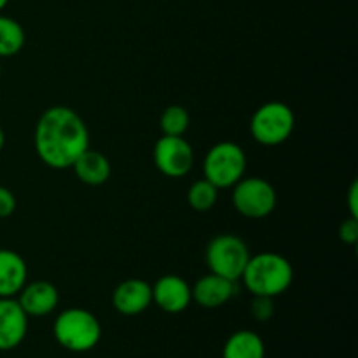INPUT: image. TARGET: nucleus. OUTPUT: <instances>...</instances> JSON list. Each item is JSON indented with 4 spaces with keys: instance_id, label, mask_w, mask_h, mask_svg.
<instances>
[{
    "instance_id": "f257e3e1",
    "label": "nucleus",
    "mask_w": 358,
    "mask_h": 358,
    "mask_svg": "<svg viewBox=\"0 0 358 358\" xmlns=\"http://www.w3.org/2000/svg\"><path fill=\"white\" fill-rule=\"evenodd\" d=\"M35 152L52 170L72 168L77 157L90 149L86 122L73 108L56 105L42 112L35 126Z\"/></svg>"
},
{
    "instance_id": "f03ea898",
    "label": "nucleus",
    "mask_w": 358,
    "mask_h": 358,
    "mask_svg": "<svg viewBox=\"0 0 358 358\" xmlns=\"http://www.w3.org/2000/svg\"><path fill=\"white\" fill-rule=\"evenodd\" d=\"M245 287L252 296L278 297L290 289L294 282V268L290 261L275 252L250 255L241 275Z\"/></svg>"
},
{
    "instance_id": "7ed1b4c3",
    "label": "nucleus",
    "mask_w": 358,
    "mask_h": 358,
    "mask_svg": "<svg viewBox=\"0 0 358 358\" xmlns=\"http://www.w3.org/2000/svg\"><path fill=\"white\" fill-rule=\"evenodd\" d=\"M52 334L59 346L73 353L93 350L101 338V325L91 311L69 308L56 317Z\"/></svg>"
},
{
    "instance_id": "20e7f679",
    "label": "nucleus",
    "mask_w": 358,
    "mask_h": 358,
    "mask_svg": "<svg viewBox=\"0 0 358 358\" xmlns=\"http://www.w3.org/2000/svg\"><path fill=\"white\" fill-rule=\"evenodd\" d=\"M250 255L248 245L240 236L224 233L210 240L205 250V261L210 273L238 282L241 280Z\"/></svg>"
},
{
    "instance_id": "39448f33",
    "label": "nucleus",
    "mask_w": 358,
    "mask_h": 358,
    "mask_svg": "<svg viewBox=\"0 0 358 358\" xmlns=\"http://www.w3.org/2000/svg\"><path fill=\"white\" fill-rule=\"evenodd\" d=\"M296 128V115L283 101H268L254 112L250 119V135L257 143L275 147L287 142Z\"/></svg>"
},
{
    "instance_id": "423d86ee",
    "label": "nucleus",
    "mask_w": 358,
    "mask_h": 358,
    "mask_svg": "<svg viewBox=\"0 0 358 358\" xmlns=\"http://www.w3.org/2000/svg\"><path fill=\"white\" fill-rule=\"evenodd\" d=\"M247 156L234 142H219L206 152L203 173L217 189H229L245 177Z\"/></svg>"
},
{
    "instance_id": "0eeeda50",
    "label": "nucleus",
    "mask_w": 358,
    "mask_h": 358,
    "mask_svg": "<svg viewBox=\"0 0 358 358\" xmlns=\"http://www.w3.org/2000/svg\"><path fill=\"white\" fill-rule=\"evenodd\" d=\"M276 191L266 178L243 177L233 185V206L247 219L261 220L276 208Z\"/></svg>"
},
{
    "instance_id": "6e6552de",
    "label": "nucleus",
    "mask_w": 358,
    "mask_h": 358,
    "mask_svg": "<svg viewBox=\"0 0 358 358\" xmlns=\"http://www.w3.org/2000/svg\"><path fill=\"white\" fill-rule=\"evenodd\" d=\"M154 164L166 177H185L194 164V150L184 136L163 135L154 145Z\"/></svg>"
},
{
    "instance_id": "1a4fd4ad",
    "label": "nucleus",
    "mask_w": 358,
    "mask_h": 358,
    "mask_svg": "<svg viewBox=\"0 0 358 358\" xmlns=\"http://www.w3.org/2000/svg\"><path fill=\"white\" fill-rule=\"evenodd\" d=\"M115 311L126 317L143 313L152 304V285L142 278H129L119 283L112 294Z\"/></svg>"
},
{
    "instance_id": "9d476101",
    "label": "nucleus",
    "mask_w": 358,
    "mask_h": 358,
    "mask_svg": "<svg viewBox=\"0 0 358 358\" xmlns=\"http://www.w3.org/2000/svg\"><path fill=\"white\" fill-rule=\"evenodd\" d=\"M28 331V317L14 297H0V352L23 343Z\"/></svg>"
},
{
    "instance_id": "9b49d317",
    "label": "nucleus",
    "mask_w": 358,
    "mask_h": 358,
    "mask_svg": "<svg viewBox=\"0 0 358 358\" xmlns=\"http://www.w3.org/2000/svg\"><path fill=\"white\" fill-rule=\"evenodd\" d=\"M192 301L191 285L178 275H164L152 285V303L166 313H182Z\"/></svg>"
},
{
    "instance_id": "f8f14e48",
    "label": "nucleus",
    "mask_w": 358,
    "mask_h": 358,
    "mask_svg": "<svg viewBox=\"0 0 358 358\" xmlns=\"http://www.w3.org/2000/svg\"><path fill=\"white\" fill-rule=\"evenodd\" d=\"M17 303L23 308L27 317H45L52 313L59 303L58 289L51 282L37 280V282L24 283L17 294Z\"/></svg>"
},
{
    "instance_id": "ddd939ff",
    "label": "nucleus",
    "mask_w": 358,
    "mask_h": 358,
    "mask_svg": "<svg viewBox=\"0 0 358 358\" xmlns=\"http://www.w3.org/2000/svg\"><path fill=\"white\" fill-rule=\"evenodd\" d=\"M234 283L236 282H231L224 276L208 273L201 276L194 283V287H191L192 301H196L201 308L215 310V308L224 306L234 296Z\"/></svg>"
},
{
    "instance_id": "4468645a",
    "label": "nucleus",
    "mask_w": 358,
    "mask_h": 358,
    "mask_svg": "<svg viewBox=\"0 0 358 358\" xmlns=\"http://www.w3.org/2000/svg\"><path fill=\"white\" fill-rule=\"evenodd\" d=\"M28 280V268L17 252L0 248V297H16Z\"/></svg>"
},
{
    "instance_id": "2eb2a0df",
    "label": "nucleus",
    "mask_w": 358,
    "mask_h": 358,
    "mask_svg": "<svg viewBox=\"0 0 358 358\" xmlns=\"http://www.w3.org/2000/svg\"><path fill=\"white\" fill-rule=\"evenodd\" d=\"M72 170L83 184L93 185V187L103 185L110 178L112 173L108 157L105 154H101L100 150L91 149V147L77 157L76 163L72 164Z\"/></svg>"
},
{
    "instance_id": "dca6fc26",
    "label": "nucleus",
    "mask_w": 358,
    "mask_h": 358,
    "mask_svg": "<svg viewBox=\"0 0 358 358\" xmlns=\"http://www.w3.org/2000/svg\"><path fill=\"white\" fill-rule=\"evenodd\" d=\"M266 348L254 331H238L224 345L222 358H264Z\"/></svg>"
},
{
    "instance_id": "f3484780",
    "label": "nucleus",
    "mask_w": 358,
    "mask_h": 358,
    "mask_svg": "<svg viewBox=\"0 0 358 358\" xmlns=\"http://www.w3.org/2000/svg\"><path fill=\"white\" fill-rule=\"evenodd\" d=\"M27 35L16 20L0 14V59L16 56L23 49Z\"/></svg>"
},
{
    "instance_id": "a211bd4d",
    "label": "nucleus",
    "mask_w": 358,
    "mask_h": 358,
    "mask_svg": "<svg viewBox=\"0 0 358 358\" xmlns=\"http://www.w3.org/2000/svg\"><path fill=\"white\" fill-rule=\"evenodd\" d=\"M219 191L220 189H217L206 178L196 180L187 191L189 206L192 210H196V212H208V210H212L215 206L217 198H219Z\"/></svg>"
},
{
    "instance_id": "6ab92c4d",
    "label": "nucleus",
    "mask_w": 358,
    "mask_h": 358,
    "mask_svg": "<svg viewBox=\"0 0 358 358\" xmlns=\"http://www.w3.org/2000/svg\"><path fill=\"white\" fill-rule=\"evenodd\" d=\"M191 124V115L182 105H170L159 117V128L166 136H184Z\"/></svg>"
},
{
    "instance_id": "aec40b11",
    "label": "nucleus",
    "mask_w": 358,
    "mask_h": 358,
    "mask_svg": "<svg viewBox=\"0 0 358 358\" xmlns=\"http://www.w3.org/2000/svg\"><path fill=\"white\" fill-rule=\"evenodd\" d=\"M252 315H254L255 320L266 322L273 317L275 313V304H273V297H264V296H254L250 306Z\"/></svg>"
},
{
    "instance_id": "412c9836",
    "label": "nucleus",
    "mask_w": 358,
    "mask_h": 358,
    "mask_svg": "<svg viewBox=\"0 0 358 358\" xmlns=\"http://www.w3.org/2000/svg\"><path fill=\"white\" fill-rule=\"evenodd\" d=\"M339 240L346 245H355L358 241V219L357 217H350L339 224Z\"/></svg>"
},
{
    "instance_id": "4be33fe9",
    "label": "nucleus",
    "mask_w": 358,
    "mask_h": 358,
    "mask_svg": "<svg viewBox=\"0 0 358 358\" xmlns=\"http://www.w3.org/2000/svg\"><path fill=\"white\" fill-rule=\"evenodd\" d=\"M16 210V198H14L13 191L3 185H0V219H7Z\"/></svg>"
},
{
    "instance_id": "5701e85b",
    "label": "nucleus",
    "mask_w": 358,
    "mask_h": 358,
    "mask_svg": "<svg viewBox=\"0 0 358 358\" xmlns=\"http://www.w3.org/2000/svg\"><path fill=\"white\" fill-rule=\"evenodd\" d=\"M348 210L350 217H357L358 219V182L355 180L348 191Z\"/></svg>"
},
{
    "instance_id": "b1692460",
    "label": "nucleus",
    "mask_w": 358,
    "mask_h": 358,
    "mask_svg": "<svg viewBox=\"0 0 358 358\" xmlns=\"http://www.w3.org/2000/svg\"><path fill=\"white\" fill-rule=\"evenodd\" d=\"M3 145H6V135H3V129L0 128V152H2Z\"/></svg>"
},
{
    "instance_id": "393cba45",
    "label": "nucleus",
    "mask_w": 358,
    "mask_h": 358,
    "mask_svg": "<svg viewBox=\"0 0 358 358\" xmlns=\"http://www.w3.org/2000/svg\"><path fill=\"white\" fill-rule=\"evenodd\" d=\"M9 3V0H0V10L6 9V6Z\"/></svg>"
},
{
    "instance_id": "a878e982",
    "label": "nucleus",
    "mask_w": 358,
    "mask_h": 358,
    "mask_svg": "<svg viewBox=\"0 0 358 358\" xmlns=\"http://www.w3.org/2000/svg\"><path fill=\"white\" fill-rule=\"evenodd\" d=\"M0 76H2V65H0Z\"/></svg>"
}]
</instances>
